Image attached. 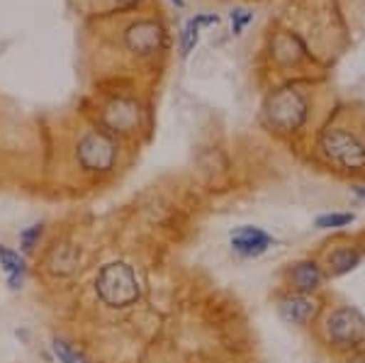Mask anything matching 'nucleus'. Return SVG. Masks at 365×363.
<instances>
[{"mask_svg":"<svg viewBox=\"0 0 365 363\" xmlns=\"http://www.w3.org/2000/svg\"><path fill=\"white\" fill-rule=\"evenodd\" d=\"M192 20L202 27V25H217V22H220V17H217V15H197V17H192Z\"/></svg>","mask_w":365,"mask_h":363,"instance_id":"nucleus-19","label":"nucleus"},{"mask_svg":"<svg viewBox=\"0 0 365 363\" xmlns=\"http://www.w3.org/2000/svg\"><path fill=\"white\" fill-rule=\"evenodd\" d=\"M158 39H161V29L151 22H139L127 32V46L132 51H139V54H149L158 46Z\"/></svg>","mask_w":365,"mask_h":363,"instance_id":"nucleus-7","label":"nucleus"},{"mask_svg":"<svg viewBox=\"0 0 365 363\" xmlns=\"http://www.w3.org/2000/svg\"><path fill=\"white\" fill-rule=\"evenodd\" d=\"M197 42H200V25L195 20H187L180 32V56L187 58V54L195 49Z\"/></svg>","mask_w":365,"mask_h":363,"instance_id":"nucleus-13","label":"nucleus"},{"mask_svg":"<svg viewBox=\"0 0 365 363\" xmlns=\"http://www.w3.org/2000/svg\"><path fill=\"white\" fill-rule=\"evenodd\" d=\"M322 149L331 161H336L344 168H363L365 166V144L351 132L327 130L322 134Z\"/></svg>","mask_w":365,"mask_h":363,"instance_id":"nucleus-3","label":"nucleus"},{"mask_svg":"<svg viewBox=\"0 0 365 363\" xmlns=\"http://www.w3.org/2000/svg\"><path fill=\"white\" fill-rule=\"evenodd\" d=\"M122 3H134V0H122Z\"/></svg>","mask_w":365,"mask_h":363,"instance_id":"nucleus-21","label":"nucleus"},{"mask_svg":"<svg viewBox=\"0 0 365 363\" xmlns=\"http://www.w3.org/2000/svg\"><path fill=\"white\" fill-rule=\"evenodd\" d=\"M229 17H232V29H234V34H241V32H244V27L253 20V13H249V10L237 8V10H232V13H229Z\"/></svg>","mask_w":365,"mask_h":363,"instance_id":"nucleus-18","label":"nucleus"},{"mask_svg":"<svg viewBox=\"0 0 365 363\" xmlns=\"http://www.w3.org/2000/svg\"><path fill=\"white\" fill-rule=\"evenodd\" d=\"M117 161V146L108 134L88 132L78 142V163L86 171H110Z\"/></svg>","mask_w":365,"mask_h":363,"instance_id":"nucleus-4","label":"nucleus"},{"mask_svg":"<svg viewBox=\"0 0 365 363\" xmlns=\"http://www.w3.org/2000/svg\"><path fill=\"white\" fill-rule=\"evenodd\" d=\"M0 266H3V271L8 273L10 288L13 290L22 288V283H25V259L13 249L0 247Z\"/></svg>","mask_w":365,"mask_h":363,"instance_id":"nucleus-11","label":"nucleus"},{"mask_svg":"<svg viewBox=\"0 0 365 363\" xmlns=\"http://www.w3.org/2000/svg\"><path fill=\"white\" fill-rule=\"evenodd\" d=\"M307 117V103L299 96L295 88H280L278 93L268 98L266 103V120L275 130L280 132H292Z\"/></svg>","mask_w":365,"mask_h":363,"instance_id":"nucleus-2","label":"nucleus"},{"mask_svg":"<svg viewBox=\"0 0 365 363\" xmlns=\"http://www.w3.org/2000/svg\"><path fill=\"white\" fill-rule=\"evenodd\" d=\"M175 5H178V8H182V5H185V0H173Z\"/></svg>","mask_w":365,"mask_h":363,"instance_id":"nucleus-20","label":"nucleus"},{"mask_svg":"<svg viewBox=\"0 0 365 363\" xmlns=\"http://www.w3.org/2000/svg\"><path fill=\"white\" fill-rule=\"evenodd\" d=\"M46 266H49V271L54 273V276H68V273H73L76 266H78V249L71 247V244L54 247L49 251Z\"/></svg>","mask_w":365,"mask_h":363,"instance_id":"nucleus-9","label":"nucleus"},{"mask_svg":"<svg viewBox=\"0 0 365 363\" xmlns=\"http://www.w3.org/2000/svg\"><path fill=\"white\" fill-rule=\"evenodd\" d=\"M329 263L334 266V271L336 273H346L351 271V268H356L358 263H361V254H356V251H336V254H331V259Z\"/></svg>","mask_w":365,"mask_h":363,"instance_id":"nucleus-15","label":"nucleus"},{"mask_svg":"<svg viewBox=\"0 0 365 363\" xmlns=\"http://www.w3.org/2000/svg\"><path fill=\"white\" fill-rule=\"evenodd\" d=\"M351 222H353L351 213H334V215H322V218H317V227H319V230H331V227H344V225H351Z\"/></svg>","mask_w":365,"mask_h":363,"instance_id":"nucleus-17","label":"nucleus"},{"mask_svg":"<svg viewBox=\"0 0 365 363\" xmlns=\"http://www.w3.org/2000/svg\"><path fill=\"white\" fill-rule=\"evenodd\" d=\"M51 349H54V356L61 363H88L86 356L81 354L78 349H73L71 344L61 342V339H54V344H51Z\"/></svg>","mask_w":365,"mask_h":363,"instance_id":"nucleus-14","label":"nucleus"},{"mask_svg":"<svg viewBox=\"0 0 365 363\" xmlns=\"http://www.w3.org/2000/svg\"><path fill=\"white\" fill-rule=\"evenodd\" d=\"M96 292L100 302L108 307L122 310L129 307L141 297V288L134 268L125 261H113L100 268L96 278Z\"/></svg>","mask_w":365,"mask_h":363,"instance_id":"nucleus-1","label":"nucleus"},{"mask_svg":"<svg viewBox=\"0 0 365 363\" xmlns=\"http://www.w3.org/2000/svg\"><path fill=\"white\" fill-rule=\"evenodd\" d=\"M137 120H139V108L127 101L115 103L113 108L105 113V122H108L113 130H120V132H129L137 125Z\"/></svg>","mask_w":365,"mask_h":363,"instance_id":"nucleus-10","label":"nucleus"},{"mask_svg":"<svg viewBox=\"0 0 365 363\" xmlns=\"http://www.w3.org/2000/svg\"><path fill=\"white\" fill-rule=\"evenodd\" d=\"M270 234H266L263 230H258V227H239V230L232 232V247L237 254L246 256V259H251V256H261L263 251L270 247Z\"/></svg>","mask_w":365,"mask_h":363,"instance_id":"nucleus-6","label":"nucleus"},{"mask_svg":"<svg viewBox=\"0 0 365 363\" xmlns=\"http://www.w3.org/2000/svg\"><path fill=\"white\" fill-rule=\"evenodd\" d=\"M290 276H292V283H295L299 290L317 288L322 280V273H319V268H317V263H299V266L292 268Z\"/></svg>","mask_w":365,"mask_h":363,"instance_id":"nucleus-12","label":"nucleus"},{"mask_svg":"<svg viewBox=\"0 0 365 363\" xmlns=\"http://www.w3.org/2000/svg\"><path fill=\"white\" fill-rule=\"evenodd\" d=\"M327 332L336 344H361L365 342V317L353 307H341L329 317Z\"/></svg>","mask_w":365,"mask_h":363,"instance_id":"nucleus-5","label":"nucleus"},{"mask_svg":"<svg viewBox=\"0 0 365 363\" xmlns=\"http://www.w3.org/2000/svg\"><path fill=\"white\" fill-rule=\"evenodd\" d=\"M42 234H44V227L42 225H32V227H27V230H22L20 232V247L25 254H32L34 247L39 244V239H42Z\"/></svg>","mask_w":365,"mask_h":363,"instance_id":"nucleus-16","label":"nucleus"},{"mask_svg":"<svg viewBox=\"0 0 365 363\" xmlns=\"http://www.w3.org/2000/svg\"><path fill=\"white\" fill-rule=\"evenodd\" d=\"M317 315V305L304 295H292L280 302V317L292 324H304Z\"/></svg>","mask_w":365,"mask_h":363,"instance_id":"nucleus-8","label":"nucleus"}]
</instances>
